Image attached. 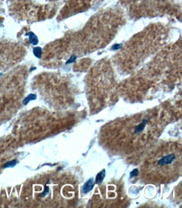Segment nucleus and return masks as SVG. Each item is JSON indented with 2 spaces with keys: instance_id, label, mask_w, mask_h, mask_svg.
Instances as JSON below:
<instances>
[{
  "instance_id": "12",
  "label": "nucleus",
  "mask_w": 182,
  "mask_h": 208,
  "mask_svg": "<svg viewBox=\"0 0 182 208\" xmlns=\"http://www.w3.org/2000/svg\"><path fill=\"white\" fill-rule=\"evenodd\" d=\"M120 45H118V44H116V45H115L114 47H113V49H119V48H120Z\"/></svg>"
},
{
  "instance_id": "4",
  "label": "nucleus",
  "mask_w": 182,
  "mask_h": 208,
  "mask_svg": "<svg viewBox=\"0 0 182 208\" xmlns=\"http://www.w3.org/2000/svg\"><path fill=\"white\" fill-rule=\"evenodd\" d=\"M105 177V170L103 169L102 171L99 172L96 178V183L100 184L103 182V179Z\"/></svg>"
},
{
  "instance_id": "7",
  "label": "nucleus",
  "mask_w": 182,
  "mask_h": 208,
  "mask_svg": "<svg viewBox=\"0 0 182 208\" xmlns=\"http://www.w3.org/2000/svg\"><path fill=\"white\" fill-rule=\"evenodd\" d=\"M34 55L37 58H41L42 55V49L40 47L34 48L33 49Z\"/></svg>"
},
{
  "instance_id": "10",
  "label": "nucleus",
  "mask_w": 182,
  "mask_h": 208,
  "mask_svg": "<svg viewBox=\"0 0 182 208\" xmlns=\"http://www.w3.org/2000/svg\"><path fill=\"white\" fill-rule=\"evenodd\" d=\"M49 188L48 187L46 186H45V189H44V191L43 192V193L42 194H41V195H42V197H44L49 192Z\"/></svg>"
},
{
  "instance_id": "5",
  "label": "nucleus",
  "mask_w": 182,
  "mask_h": 208,
  "mask_svg": "<svg viewBox=\"0 0 182 208\" xmlns=\"http://www.w3.org/2000/svg\"><path fill=\"white\" fill-rule=\"evenodd\" d=\"M28 35H29V41L31 44H32L33 45H36L38 44L39 42L38 38L34 33H33V32H29L28 34Z\"/></svg>"
},
{
  "instance_id": "3",
  "label": "nucleus",
  "mask_w": 182,
  "mask_h": 208,
  "mask_svg": "<svg viewBox=\"0 0 182 208\" xmlns=\"http://www.w3.org/2000/svg\"><path fill=\"white\" fill-rule=\"evenodd\" d=\"M147 122H148V121H147L146 119H144V120H143L142 123L140 124L137 125L135 127V131H134L135 134L141 133V132L143 131V130H144V128L145 127L147 123Z\"/></svg>"
},
{
  "instance_id": "8",
  "label": "nucleus",
  "mask_w": 182,
  "mask_h": 208,
  "mask_svg": "<svg viewBox=\"0 0 182 208\" xmlns=\"http://www.w3.org/2000/svg\"><path fill=\"white\" fill-rule=\"evenodd\" d=\"M17 164L16 160H12V161L8 162L3 165L4 168H12L14 167Z\"/></svg>"
},
{
  "instance_id": "9",
  "label": "nucleus",
  "mask_w": 182,
  "mask_h": 208,
  "mask_svg": "<svg viewBox=\"0 0 182 208\" xmlns=\"http://www.w3.org/2000/svg\"><path fill=\"white\" fill-rule=\"evenodd\" d=\"M139 170H138L137 168L134 169V170H132V171L130 172V178H133V177H134L137 176L138 175H139Z\"/></svg>"
},
{
  "instance_id": "2",
  "label": "nucleus",
  "mask_w": 182,
  "mask_h": 208,
  "mask_svg": "<svg viewBox=\"0 0 182 208\" xmlns=\"http://www.w3.org/2000/svg\"><path fill=\"white\" fill-rule=\"evenodd\" d=\"M94 186V179H93V178H91L89 179L86 183L84 185L83 190H82L83 193L85 194L89 193L90 191H91V190H92Z\"/></svg>"
},
{
  "instance_id": "11",
  "label": "nucleus",
  "mask_w": 182,
  "mask_h": 208,
  "mask_svg": "<svg viewBox=\"0 0 182 208\" xmlns=\"http://www.w3.org/2000/svg\"><path fill=\"white\" fill-rule=\"evenodd\" d=\"M76 59V57L75 56H72L70 59L68 60V61L66 62V64H68V63H72L74 61V60Z\"/></svg>"
},
{
  "instance_id": "6",
  "label": "nucleus",
  "mask_w": 182,
  "mask_h": 208,
  "mask_svg": "<svg viewBox=\"0 0 182 208\" xmlns=\"http://www.w3.org/2000/svg\"><path fill=\"white\" fill-rule=\"evenodd\" d=\"M36 99H37V96L35 95V94H29V95H28L27 97H26L25 99L24 100L22 103H23V104H24V105H26V104H27L31 101L34 100H35Z\"/></svg>"
},
{
  "instance_id": "1",
  "label": "nucleus",
  "mask_w": 182,
  "mask_h": 208,
  "mask_svg": "<svg viewBox=\"0 0 182 208\" xmlns=\"http://www.w3.org/2000/svg\"><path fill=\"white\" fill-rule=\"evenodd\" d=\"M176 159V156L174 153L168 154L162 157L158 161V165L160 166H163L171 164Z\"/></svg>"
}]
</instances>
